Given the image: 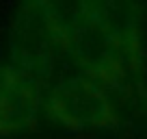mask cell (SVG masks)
<instances>
[{"label":"cell","instance_id":"cell-4","mask_svg":"<svg viewBox=\"0 0 147 139\" xmlns=\"http://www.w3.org/2000/svg\"><path fill=\"white\" fill-rule=\"evenodd\" d=\"M43 100L41 83L13 63H0V137L35 128Z\"/></svg>","mask_w":147,"mask_h":139},{"label":"cell","instance_id":"cell-3","mask_svg":"<svg viewBox=\"0 0 147 139\" xmlns=\"http://www.w3.org/2000/svg\"><path fill=\"white\" fill-rule=\"evenodd\" d=\"M43 111L48 120L67 128H108L121 122L110 93L87 74H74L50 87Z\"/></svg>","mask_w":147,"mask_h":139},{"label":"cell","instance_id":"cell-1","mask_svg":"<svg viewBox=\"0 0 147 139\" xmlns=\"http://www.w3.org/2000/svg\"><path fill=\"white\" fill-rule=\"evenodd\" d=\"M56 5L63 24V52L110 93L115 107L147 109L138 7L128 2Z\"/></svg>","mask_w":147,"mask_h":139},{"label":"cell","instance_id":"cell-2","mask_svg":"<svg viewBox=\"0 0 147 139\" xmlns=\"http://www.w3.org/2000/svg\"><path fill=\"white\" fill-rule=\"evenodd\" d=\"M63 52V24L54 2L28 0L13 15L11 63L37 83H46Z\"/></svg>","mask_w":147,"mask_h":139}]
</instances>
